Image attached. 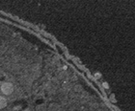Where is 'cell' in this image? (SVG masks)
I'll return each instance as SVG.
<instances>
[{"mask_svg":"<svg viewBox=\"0 0 135 111\" xmlns=\"http://www.w3.org/2000/svg\"><path fill=\"white\" fill-rule=\"evenodd\" d=\"M14 89H15L14 84H13L12 82H8V81L3 82V83L1 84V87H0L1 92H2V93H3L5 96L12 95V94H13V92H14Z\"/></svg>","mask_w":135,"mask_h":111,"instance_id":"1","label":"cell"},{"mask_svg":"<svg viewBox=\"0 0 135 111\" xmlns=\"http://www.w3.org/2000/svg\"><path fill=\"white\" fill-rule=\"evenodd\" d=\"M7 99H6L4 96H0V109H3L7 106Z\"/></svg>","mask_w":135,"mask_h":111,"instance_id":"2","label":"cell"},{"mask_svg":"<svg viewBox=\"0 0 135 111\" xmlns=\"http://www.w3.org/2000/svg\"><path fill=\"white\" fill-rule=\"evenodd\" d=\"M110 100H111V101H112V102H116V99H115V96H114L113 94H111Z\"/></svg>","mask_w":135,"mask_h":111,"instance_id":"3","label":"cell"},{"mask_svg":"<svg viewBox=\"0 0 135 111\" xmlns=\"http://www.w3.org/2000/svg\"><path fill=\"white\" fill-rule=\"evenodd\" d=\"M102 86L104 87V88H105V89H108V88H109V85H108L107 82H103V83H102Z\"/></svg>","mask_w":135,"mask_h":111,"instance_id":"4","label":"cell"},{"mask_svg":"<svg viewBox=\"0 0 135 111\" xmlns=\"http://www.w3.org/2000/svg\"><path fill=\"white\" fill-rule=\"evenodd\" d=\"M95 76H96V78H100V76H101V75L99 74V73H97V74L95 75Z\"/></svg>","mask_w":135,"mask_h":111,"instance_id":"5","label":"cell"}]
</instances>
